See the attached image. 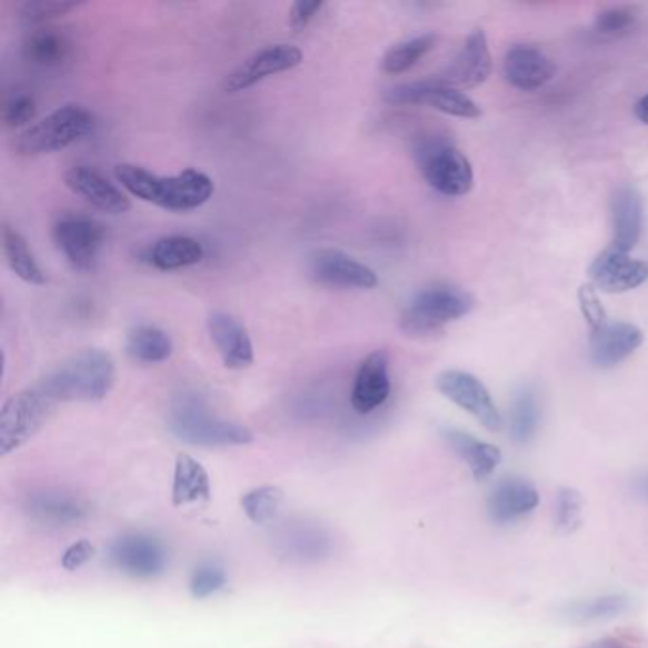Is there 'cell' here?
I'll use <instances>...</instances> for the list:
<instances>
[{
	"instance_id": "6da1fadb",
	"label": "cell",
	"mask_w": 648,
	"mask_h": 648,
	"mask_svg": "<svg viewBox=\"0 0 648 648\" xmlns=\"http://www.w3.org/2000/svg\"><path fill=\"white\" fill-rule=\"evenodd\" d=\"M114 176L131 197L177 213L202 208L216 192L213 179L195 168H187L176 176H157L141 166L118 165L114 166Z\"/></svg>"
},
{
	"instance_id": "7a4b0ae2",
	"label": "cell",
	"mask_w": 648,
	"mask_h": 648,
	"mask_svg": "<svg viewBox=\"0 0 648 648\" xmlns=\"http://www.w3.org/2000/svg\"><path fill=\"white\" fill-rule=\"evenodd\" d=\"M117 380V367L111 353L99 348H88L82 352L72 353L48 371L37 382V387L52 398L56 403L71 401L106 400Z\"/></svg>"
},
{
	"instance_id": "3957f363",
	"label": "cell",
	"mask_w": 648,
	"mask_h": 648,
	"mask_svg": "<svg viewBox=\"0 0 648 648\" xmlns=\"http://www.w3.org/2000/svg\"><path fill=\"white\" fill-rule=\"evenodd\" d=\"M168 425L176 438L190 446H248L253 441L249 428L216 415L197 392L177 393L171 400Z\"/></svg>"
},
{
	"instance_id": "277c9868",
	"label": "cell",
	"mask_w": 648,
	"mask_h": 648,
	"mask_svg": "<svg viewBox=\"0 0 648 648\" xmlns=\"http://www.w3.org/2000/svg\"><path fill=\"white\" fill-rule=\"evenodd\" d=\"M473 297L465 289L436 283L420 289L407 302L400 318V328L409 337H428L446 328L447 323L470 315Z\"/></svg>"
},
{
	"instance_id": "5b68a950",
	"label": "cell",
	"mask_w": 648,
	"mask_h": 648,
	"mask_svg": "<svg viewBox=\"0 0 648 648\" xmlns=\"http://www.w3.org/2000/svg\"><path fill=\"white\" fill-rule=\"evenodd\" d=\"M96 117L82 106H63L47 118L29 126L16 139V151L21 157H40L63 151L92 133Z\"/></svg>"
},
{
	"instance_id": "8992f818",
	"label": "cell",
	"mask_w": 648,
	"mask_h": 648,
	"mask_svg": "<svg viewBox=\"0 0 648 648\" xmlns=\"http://www.w3.org/2000/svg\"><path fill=\"white\" fill-rule=\"evenodd\" d=\"M415 160L433 190L449 198L465 197L473 187V170L465 152L439 136H426L415 144Z\"/></svg>"
},
{
	"instance_id": "52a82bcc",
	"label": "cell",
	"mask_w": 648,
	"mask_h": 648,
	"mask_svg": "<svg viewBox=\"0 0 648 648\" xmlns=\"http://www.w3.org/2000/svg\"><path fill=\"white\" fill-rule=\"evenodd\" d=\"M58 403L37 385L13 393L0 411V455L8 457L47 426Z\"/></svg>"
},
{
	"instance_id": "ba28073f",
	"label": "cell",
	"mask_w": 648,
	"mask_h": 648,
	"mask_svg": "<svg viewBox=\"0 0 648 648\" xmlns=\"http://www.w3.org/2000/svg\"><path fill=\"white\" fill-rule=\"evenodd\" d=\"M385 101L396 107H430L433 111L457 118H478L481 114L478 103L473 99L468 98L465 92H460L457 88L443 84L438 77L392 86L385 92Z\"/></svg>"
},
{
	"instance_id": "9c48e42d",
	"label": "cell",
	"mask_w": 648,
	"mask_h": 648,
	"mask_svg": "<svg viewBox=\"0 0 648 648\" xmlns=\"http://www.w3.org/2000/svg\"><path fill=\"white\" fill-rule=\"evenodd\" d=\"M53 240L72 269L90 272L107 242L106 225L88 216L61 217L53 227Z\"/></svg>"
},
{
	"instance_id": "30bf717a",
	"label": "cell",
	"mask_w": 648,
	"mask_h": 648,
	"mask_svg": "<svg viewBox=\"0 0 648 648\" xmlns=\"http://www.w3.org/2000/svg\"><path fill=\"white\" fill-rule=\"evenodd\" d=\"M436 388L455 406L470 412L471 417L479 420L487 430L498 432L502 428V417L492 401L491 393L478 377L459 369H449L438 375Z\"/></svg>"
},
{
	"instance_id": "8fae6325",
	"label": "cell",
	"mask_w": 648,
	"mask_h": 648,
	"mask_svg": "<svg viewBox=\"0 0 648 648\" xmlns=\"http://www.w3.org/2000/svg\"><path fill=\"white\" fill-rule=\"evenodd\" d=\"M308 272L315 282L329 288L373 289L379 286V276L371 267L341 249H316L308 261Z\"/></svg>"
},
{
	"instance_id": "7c38bea8",
	"label": "cell",
	"mask_w": 648,
	"mask_h": 648,
	"mask_svg": "<svg viewBox=\"0 0 648 648\" xmlns=\"http://www.w3.org/2000/svg\"><path fill=\"white\" fill-rule=\"evenodd\" d=\"M302 63L301 48L293 44H272L262 48L259 52L243 59L235 71L225 79L223 90L227 93L243 92L253 86L259 84L269 77L280 74V72L291 71Z\"/></svg>"
},
{
	"instance_id": "4fadbf2b",
	"label": "cell",
	"mask_w": 648,
	"mask_h": 648,
	"mask_svg": "<svg viewBox=\"0 0 648 648\" xmlns=\"http://www.w3.org/2000/svg\"><path fill=\"white\" fill-rule=\"evenodd\" d=\"M111 561L128 577L154 578L166 569V550L157 538L131 532L112 544Z\"/></svg>"
},
{
	"instance_id": "5bb4252c",
	"label": "cell",
	"mask_w": 648,
	"mask_h": 648,
	"mask_svg": "<svg viewBox=\"0 0 648 648\" xmlns=\"http://www.w3.org/2000/svg\"><path fill=\"white\" fill-rule=\"evenodd\" d=\"M591 286L605 293H626L648 280L647 262L631 259L618 249H605L589 267Z\"/></svg>"
},
{
	"instance_id": "9a60e30c",
	"label": "cell",
	"mask_w": 648,
	"mask_h": 648,
	"mask_svg": "<svg viewBox=\"0 0 648 648\" xmlns=\"http://www.w3.org/2000/svg\"><path fill=\"white\" fill-rule=\"evenodd\" d=\"M67 189L84 198L92 208L107 216H122L131 210V200L117 185L111 183L101 171L90 166H72L67 170Z\"/></svg>"
},
{
	"instance_id": "2e32d148",
	"label": "cell",
	"mask_w": 648,
	"mask_h": 648,
	"mask_svg": "<svg viewBox=\"0 0 648 648\" xmlns=\"http://www.w3.org/2000/svg\"><path fill=\"white\" fill-rule=\"evenodd\" d=\"M392 392L390 382V360L385 350H375L358 367L353 379L350 403L353 411L369 415L387 403Z\"/></svg>"
},
{
	"instance_id": "e0dca14e",
	"label": "cell",
	"mask_w": 648,
	"mask_h": 648,
	"mask_svg": "<svg viewBox=\"0 0 648 648\" xmlns=\"http://www.w3.org/2000/svg\"><path fill=\"white\" fill-rule=\"evenodd\" d=\"M77 42L61 27H37L23 40V59L44 72L63 71L74 58Z\"/></svg>"
},
{
	"instance_id": "ac0fdd59",
	"label": "cell",
	"mask_w": 648,
	"mask_h": 648,
	"mask_svg": "<svg viewBox=\"0 0 648 648\" xmlns=\"http://www.w3.org/2000/svg\"><path fill=\"white\" fill-rule=\"evenodd\" d=\"M492 71L491 52H489V42L481 29H476L468 34L465 44L452 59L451 66L439 74L438 79L443 84L451 88H476L483 84L489 79Z\"/></svg>"
},
{
	"instance_id": "d6986e66",
	"label": "cell",
	"mask_w": 648,
	"mask_h": 648,
	"mask_svg": "<svg viewBox=\"0 0 648 648\" xmlns=\"http://www.w3.org/2000/svg\"><path fill=\"white\" fill-rule=\"evenodd\" d=\"M208 333L227 369H248L256 360V350L248 329L229 312H211L208 316Z\"/></svg>"
},
{
	"instance_id": "ffe728a7",
	"label": "cell",
	"mask_w": 648,
	"mask_h": 648,
	"mask_svg": "<svg viewBox=\"0 0 648 648\" xmlns=\"http://www.w3.org/2000/svg\"><path fill=\"white\" fill-rule=\"evenodd\" d=\"M556 74V66L540 48L516 44L506 53L505 79L519 92H535L548 84Z\"/></svg>"
},
{
	"instance_id": "44dd1931",
	"label": "cell",
	"mask_w": 648,
	"mask_h": 648,
	"mask_svg": "<svg viewBox=\"0 0 648 648\" xmlns=\"http://www.w3.org/2000/svg\"><path fill=\"white\" fill-rule=\"evenodd\" d=\"M538 502L540 495L535 485L527 479L510 478L492 489L487 500V511L495 524H516L537 510Z\"/></svg>"
},
{
	"instance_id": "7402d4cb",
	"label": "cell",
	"mask_w": 648,
	"mask_h": 648,
	"mask_svg": "<svg viewBox=\"0 0 648 648\" xmlns=\"http://www.w3.org/2000/svg\"><path fill=\"white\" fill-rule=\"evenodd\" d=\"M642 341H645V335L634 323H626V321L607 323L601 331L591 335L589 356L597 367L607 369L628 360L629 356L641 347Z\"/></svg>"
},
{
	"instance_id": "603a6c76",
	"label": "cell",
	"mask_w": 648,
	"mask_h": 648,
	"mask_svg": "<svg viewBox=\"0 0 648 648\" xmlns=\"http://www.w3.org/2000/svg\"><path fill=\"white\" fill-rule=\"evenodd\" d=\"M610 211H612V232H615L612 248L629 253L636 248L642 232L645 208H642L639 190L629 185L620 187L615 192Z\"/></svg>"
},
{
	"instance_id": "cb8c5ba5",
	"label": "cell",
	"mask_w": 648,
	"mask_h": 648,
	"mask_svg": "<svg viewBox=\"0 0 648 648\" xmlns=\"http://www.w3.org/2000/svg\"><path fill=\"white\" fill-rule=\"evenodd\" d=\"M211 497L210 476L197 459L190 455H177L173 470V487L171 498L177 508L202 505Z\"/></svg>"
},
{
	"instance_id": "d4e9b609",
	"label": "cell",
	"mask_w": 648,
	"mask_h": 648,
	"mask_svg": "<svg viewBox=\"0 0 648 648\" xmlns=\"http://www.w3.org/2000/svg\"><path fill=\"white\" fill-rule=\"evenodd\" d=\"M206 251L202 243L190 236L171 235L160 238L147 249V262L158 270L187 269L202 262Z\"/></svg>"
},
{
	"instance_id": "484cf974",
	"label": "cell",
	"mask_w": 648,
	"mask_h": 648,
	"mask_svg": "<svg viewBox=\"0 0 648 648\" xmlns=\"http://www.w3.org/2000/svg\"><path fill=\"white\" fill-rule=\"evenodd\" d=\"M443 438L447 439V443L451 446L452 451L465 460L466 466L471 470V476L478 481L491 478L492 471L497 470V466L502 460V452L498 447L473 438L471 433L462 432L457 428L443 430Z\"/></svg>"
},
{
	"instance_id": "4316f807",
	"label": "cell",
	"mask_w": 648,
	"mask_h": 648,
	"mask_svg": "<svg viewBox=\"0 0 648 648\" xmlns=\"http://www.w3.org/2000/svg\"><path fill=\"white\" fill-rule=\"evenodd\" d=\"M126 352L139 363H162L173 353V341L165 329L151 323H139L126 335Z\"/></svg>"
},
{
	"instance_id": "83f0119b",
	"label": "cell",
	"mask_w": 648,
	"mask_h": 648,
	"mask_svg": "<svg viewBox=\"0 0 648 648\" xmlns=\"http://www.w3.org/2000/svg\"><path fill=\"white\" fill-rule=\"evenodd\" d=\"M29 511L42 524L71 525L79 524L88 516V506L82 498L67 492L47 491L31 498Z\"/></svg>"
},
{
	"instance_id": "f1b7e54d",
	"label": "cell",
	"mask_w": 648,
	"mask_h": 648,
	"mask_svg": "<svg viewBox=\"0 0 648 648\" xmlns=\"http://www.w3.org/2000/svg\"><path fill=\"white\" fill-rule=\"evenodd\" d=\"M2 251H4L8 267L20 280L29 286H44L47 283V275L40 269L26 238L18 230L12 229L10 225H4V229H2Z\"/></svg>"
},
{
	"instance_id": "f546056e",
	"label": "cell",
	"mask_w": 648,
	"mask_h": 648,
	"mask_svg": "<svg viewBox=\"0 0 648 648\" xmlns=\"http://www.w3.org/2000/svg\"><path fill=\"white\" fill-rule=\"evenodd\" d=\"M436 42H438V37L432 33L419 34L415 39L403 40L382 56L380 69L387 74H403L417 66L420 59L432 52Z\"/></svg>"
},
{
	"instance_id": "4dcf8cb0",
	"label": "cell",
	"mask_w": 648,
	"mask_h": 648,
	"mask_svg": "<svg viewBox=\"0 0 648 648\" xmlns=\"http://www.w3.org/2000/svg\"><path fill=\"white\" fill-rule=\"evenodd\" d=\"M538 425H540V406L537 393L530 388H521L511 406V438L516 443H529L535 438Z\"/></svg>"
},
{
	"instance_id": "1f68e13d",
	"label": "cell",
	"mask_w": 648,
	"mask_h": 648,
	"mask_svg": "<svg viewBox=\"0 0 648 648\" xmlns=\"http://www.w3.org/2000/svg\"><path fill=\"white\" fill-rule=\"evenodd\" d=\"M283 498L286 495L280 487L265 485L246 492L240 506L251 524L267 525L275 521L276 516L282 510Z\"/></svg>"
},
{
	"instance_id": "d6a6232c",
	"label": "cell",
	"mask_w": 648,
	"mask_h": 648,
	"mask_svg": "<svg viewBox=\"0 0 648 648\" xmlns=\"http://www.w3.org/2000/svg\"><path fill=\"white\" fill-rule=\"evenodd\" d=\"M629 609V601L622 596H601L572 602L567 615L577 622H601L612 620Z\"/></svg>"
},
{
	"instance_id": "836d02e7",
	"label": "cell",
	"mask_w": 648,
	"mask_h": 648,
	"mask_svg": "<svg viewBox=\"0 0 648 648\" xmlns=\"http://www.w3.org/2000/svg\"><path fill=\"white\" fill-rule=\"evenodd\" d=\"M639 26V12L636 7H612L602 10L596 18L594 29L607 39H622L634 33Z\"/></svg>"
},
{
	"instance_id": "e575fe53",
	"label": "cell",
	"mask_w": 648,
	"mask_h": 648,
	"mask_svg": "<svg viewBox=\"0 0 648 648\" xmlns=\"http://www.w3.org/2000/svg\"><path fill=\"white\" fill-rule=\"evenodd\" d=\"M82 7V2H61V0H31L21 4L18 18L27 27H44L52 20L63 18L72 10Z\"/></svg>"
},
{
	"instance_id": "d590c367",
	"label": "cell",
	"mask_w": 648,
	"mask_h": 648,
	"mask_svg": "<svg viewBox=\"0 0 648 648\" xmlns=\"http://www.w3.org/2000/svg\"><path fill=\"white\" fill-rule=\"evenodd\" d=\"M37 117V99L27 90H13L2 103V122L8 128H29Z\"/></svg>"
},
{
	"instance_id": "8d00e7d4",
	"label": "cell",
	"mask_w": 648,
	"mask_h": 648,
	"mask_svg": "<svg viewBox=\"0 0 648 648\" xmlns=\"http://www.w3.org/2000/svg\"><path fill=\"white\" fill-rule=\"evenodd\" d=\"M557 527L564 532H572L582 524V497L575 489H561L557 495Z\"/></svg>"
},
{
	"instance_id": "74e56055",
	"label": "cell",
	"mask_w": 648,
	"mask_h": 648,
	"mask_svg": "<svg viewBox=\"0 0 648 648\" xmlns=\"http://www.w3.org/2000/svg\"><path fill=\"white\" fill-rule=\"evenodd\" d=\"M227 586V575L216 565H202L190 577V594L195 599H208Z\"/></svg>"
},
{
	"instance_id": "f35d334b",
	"label": "cell",
	"mask_w": 648,
	"mask_h": 648,
	"mask_svg": "<svg viewBox=\"0 0 648 648\" xmlns=\"http://www.w3.org/2000/svg\"><path fill=\"white\" fill-rule=\"evenodd\" d=\"M578 307L582 312L584 320L588 321L591 335L601 331L609 320H607V312L602 308L601 299L597 295V289L591 283H582L578 289Z\"/></svg>"
},
{
	"instance_id": "ab89813d",
	"label": "cell",
	"mask_w": 648,
	"mask_h": 648,
	"mask_svg": "<svg viewBox=\"0 0 648 648\" xmlns=\"http://www.w3.org/2000/svg\"><path fill=\"white\" fill-rule=\"evenodd\" d=\"M323 7H326L323 0H312V2L299 0V2H295L291 10H289V27L293 29L295 33H301L315 21L316 16L323 10Z\"/></svg>"
},
{
	"instance_id": "60d3db41",
	"label": "cell",
	"mask_w": 648,
	"mask_h": 648,
	"mask_svg": "<svg viewBox=\"0 0 648 648\" xmlns=\"http://www.w3.org/2000/svg\"><path fill=\"white\" fill-rule=\"evenodd\" d=\"M93 556H96V546L88 540H79L67 548L66 554L61 557V567L69 572H74V570L82 569L86 564H90Z\"/></svg>"
},
{
	"instance_id": "b9f144b4",
	"label": "cell",
	"mask_w": 648,
	"mask_h": 648,
	"mask_svg": "<svg viewBox=\"0 0 648 648\" xmlns=\"http://www.w3.org/2000/svg\"><path fill=\"white\" fill-rule=\"evenodd\" d=\"M634 112H636L639 122L648 126V93H645V96L637 101L636 107H634Z\"/></svg>"
},
{
	"instance_id": "7bdbcfd3",
	"label": "cell",
	"mask_w": 648,
	"mask_h": 648,
	"mask_svg": "<svg viewBox=\"0 0 648 648\" xmlns=\"http://www.w3.org/2000/svg\"><path fill=\"white\" fill-rule=\"evenodd\" d=\"M636 489L639 495H642L648 500V473L637 479Z\"/></svg>"
},
{
	"instance_id": "ee69618b",
	"label": "cell",
	"mask_w": 648,
	"mask_h": 648,
	"mask_svg": "<svg viewBox=\"0 0 648 648\" xmlns=\"http://www.w3.org/2000/svg\"><path fill=\"white\" fill-rule=\"evenodd\" d=\"M589 648H624L622 642L615 641V639H602V641L591 645Z\"/></svg>"
}]
</instances>
